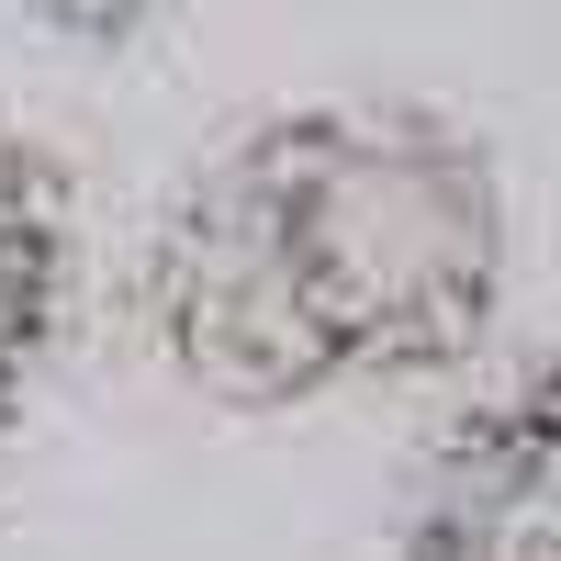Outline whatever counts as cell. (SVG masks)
I'll return each instance as SVG.
<instances>
[{
    "instance_id": "2",
    "label": "cell",
    "mask_w": 561,
    "mask_h": 561,
    "mask_svg": "<svg viewBox=\"0 0 561 561\" xmlns=\"http://www.w3.org/2000/svg\"><path fill=\"white\" fill-rule=\"evenodd\" d=\"M393 561H561V382L528 359L517 382L460 404L415 460Z\"/></svg>"
},
{
    "instance_id": "3",
    "label": "cell",
    "mask_w": 561,
    "mask_h": 561,
    "mask_svg": "<svg viewBox=\"0 0 561 561\" xmlns=\"http://www.w3.org/2000/svg\"><path fill=\"white\" fill-rule=\"evenodd\" d=\"M68 293H79V192L23 124H0V449L23 438L34 382L68 337Z\"/></svg>"
},
{
    "instance_id": "4",
    "label": "cell",
    "mask_w": 561,
    "mask_h": 561,
    "mask_svg": "<svg viewBox=\"0 0 561 561\" xmlns=\"http://www.w3.org/2000/svg\"><path fill=\"white\" fill-rule=\"evenodd\" d=\"M34 34H57L68 57H135L147 34L180 23V0H12Z\"/></svg>"
},
{
    "instance_id": "1",
    "label": "cell",
    "mask_w": 561,
    "mask_h": 561,
    "mask_svg": "<svg viewBox=\"0 0 561 561\" xmlns=\"http://www.w3.org/2000/svg\"><path fill=\"white\" fill-rule=\"evenodd\" d=\"M505 304V169L427 102H280L180 180L147 248L169 370L225 415H293L483 348Z\"/></svg>"
}]
</instances>
